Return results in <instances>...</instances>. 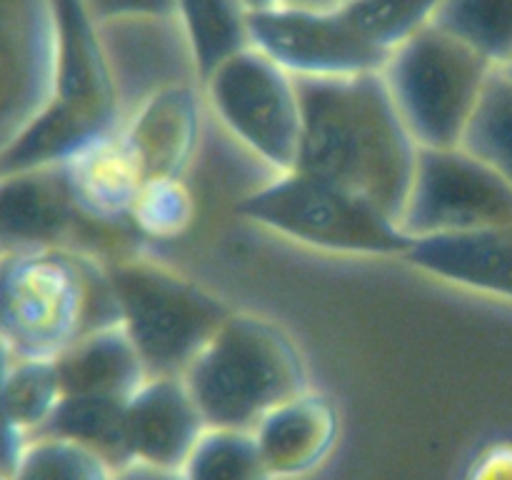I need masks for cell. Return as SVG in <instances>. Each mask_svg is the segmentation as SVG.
<instances>
[{"instance_id":"6da1fadb","label":"cell","mask_w":512,"mask_h":480,"mask_svg":"<svg viewBox=\"0 0 512 480\" xmlns=\"http://www.w3.org/2000/svg\"><path fill=\"white\" fill-rule=\"evenodd\" d=\"M295 170L330 180L400 218L418 143L400 120L380 73L298 80Z\"/></svg>"},{"instance_id":"7a4b0ae2","label":"cell","mask_w":512,"mask_h":480,"mask_svg":"<svg viewBox=\"0 0 512 480\" xmlns=\"http://www.w3.org/2000/svg\"><path fill=\"white\" fill-rule=\"evenodd\" d=\"M118 325L105 260L68 248L0 253V343L58 360L93 330Z\"/></svg>"},{"instance_id":"3957f363","label":"cell","mask_w":512,"mask_h":480,"mask_svg":"<svg viewBox=\"0 0 512 480\" xmlns=\"http://www.w3.org/2000/svg\"><path fill=\"white\" fill-rule=\"evenodd\" d=\"M208 428L253 430L268 410L308 390L298 345L273 320L230 313L183 373Z\"/></svg>"},{"instance_id":"277c9868","label":"cell","mask_w":512,"mask_h":480,"mask_svg":"<svg viewBox=\"0 0 512 480\" xmlns=\"http://www.w3.org/2000/svg\"><path fill=\"white\" fill-rule=\"evenodd\" d=\"M238 213L290 243L350 258H403L410 238L370 200L303 170L273 173L243 195Z\"/></svg>"},{"instance_id":"5b68a950","label":"cell","mask_w":512,"mask_h":480,"mask_svg":"<svg viewBox=\"0 0 512 480\" xmlns=\"http://www.w3.org/2000/svg\"><path fill=\"white\" fill-rule=\"evenodd\" d=\"M118 305V325L148 375H183L215 330L233 313L195 280L148 258L105 260Z\"/></svg>"},{"instance_id":"8992f818","label":"cell","mask_w":512,"mask_h":480,"mask_svg":"<svg viewBox=\"0 0 512 480\" xmlns=\"http://www.w3.org/2000/svg\"><path fill=\"white\" fill-rule=\"evenodd\" d=\"M483 58L430 25L385 60V88L418 148H455L488 85Z\"/></svg>"},{"instance_id":"52a82bcc","label":"cell","mask_w":512,"mask_h":480,"mask_svg":"<svg viewBox=\"0 0 512 480\" xmlns=\"http://www.w3.org/2000/svg\"><path fill=\"white\" fill-rule=\"evenodd\" d=\"M208 118L270 173L295 168L300 143L298 80L248 45L200 80Z\"/></svg>"},{"instance_id":"ba28073f","label":"cell","mask_w":512,"mask_h":480,"mask_svg":"<svg viewBox=\"0 0 512 480\" xmlns=\"http://www.w3.org/2000/svg\"><path fill=\"white\" fill-rule=\"evenodd\" d=\"M410 240L512 223V185L473 153L420 148L398 218Z\"/></svg>"},{"instance_id":"9c48e42d","label":"cell","mask_w":512,"mask_h":480,"mask_svg":"<svg viewBox=\"0 0 512 480\" xmlns=\"http://www.w3.org/2000/svg\"><path fill=\"white\" fill-rule=\"evenodd\" d=\"M248 35L255 50L295 80L380 73L388 60L350 28L338 8L273 3L250 10Z\"/></svg>"},{"instance_id":"30bf717a","label":"cell","mask_w":512,"mask_h":480,"mask_svg":"<svg viewBox=\"0 0 512 480\" xmlns=\"http://www.w3.org/2000/svg\"><path fill=\"white\" fill-rule=\"evenodd\" d=\"M53 0H0V155L53 93Z\"/></svg>"},{"instance_id":"8fae6325","label":"cell","mask_w":512,"mask_h":480,"mask_svg":"<svg viewBox=\"0 0 512 480\" xmlns=\"http://www.w3.org/2000/svg\"><path fill=\"white\" fill-rule=\"evenodd\" d=\"M123 118L178 85H200L193 50L178 15H140L98 23Z\"/></svg>"},{"instance_id":"7c38bea8","label":"cell","mask_w":512,"mask_h":480,"mask_svg":"<svg viewBox=\"0 0 512 480\" xmlns=\"http://www.w3.org/2000/svg\"><path fill=\"white\" fill-rule=\"evenodd\" d=\"M110 230L80 215L63 168L0 175V253L68 248L100 258L95 238Z\"/></svg>"},{"instance_id":"4fadbf2b","label":"cell","mask_w":512,"mask_h":480,"mask_svg":"<svg viewBox=\"0 0 512 480\" xmlns=\"http://www.w3.org/2000/svg\"><path fill=\"white\" fill-rule=\"evenodd\" d=\"M205 430L208 423L183 375H148L125 400L128 463L180 470Z\"/></svg>"},{"instance_id":"5bb4252c","label":"cell","mask_w":512,"mask_h":480,"mask_svg":"<svg viewBox=\"0 0 512 480\" xmlns=\"http://www.w3.org/2000/svg\"><path fill=\"white\" fill-rule=\"evenodd\" d=\"M205 118L208 108L200 85H178L125 115L120 133L133 148L145 178H183L198 153Z\"/></svg>"},{"instance_id":"9a60e30c","label":"cell","mask_w":512,"mask_h":480,"mask_svg":"<svg viewBox=\"0 0 512 480\" xmlns=\"http://www.w3.org/2000/svg\"><path fill=\"white\" fill-rule=\"evenodd\" d=\"M403 260L440 283L512 300V223L415 238Z\"/></svg>"},{"instance_id":"2e32d148","label":"cell","mask_w":512,"mask_h":480,"mask_svg":"<svg viewBox=\"0 0 512 480\" xmlns=\"http://www.w3.org/2000/svg\"><path fill=\"white\" fill-rule=\"evenodd\" d=\"M60 168L83 218L113 230L130 225L145 173L120 128L93 138Z\"/></svg>"},{"instance_id":"e0dca14e","label":"cell","mask_w":512,"mask_h":480,"mask_svg":"<svg viewBox=\"0 0 512 480\" xmlns=\"http://www.w3.org/2000/svg\"><path fill=\"white\" fill-rule=\"evenodd\" d=\"M338 428V410L330 398L308 388L268 410L250 433L273 480H295L328 460Z\"/></svg>"},{"instance_id":"ac0fdd59","label":"cell","mask_w":512,"mask_h":480,"mask_svg":"<svg viewBox=\"0 0 512 480\" xmlns=\"http://www.w3.org/2000/svg\"><path fill=\"white\" fill-rule=\"evenodd\" d=\"M55 363L65 395L128 400L148 378L138 350L120 325L83 335Z\"/></svg>"},{"instance_id":"d6986e66","label":"cell","mask_w":512,"mask_h":480,"mask_svg":"<svg viewBox=\"0 0 512 480\" xmlns=\"http://www.w3.org/2000/svg\"><path fill=\"white\" fill-rule=\"evenodd\" d=\"M248 13L243 0H175L200 80L248 48Z\"/></svg>"},{"instance_id":"ffe728a7","label":"cell","mask_w":512,"mask_h":480,"mask_svg":"<svg viewBox=\"0 0 512 480\" xmlns=\"http://www.w3.org/2000/svg\"><path fill=\"white\" fill-rule=\"evenodd\" d=\"M433 25L490 68L500 70L512 60V0H443Z\"/></svg>"},{"instance_id":"44dd1931","label":"cell","mask_w":512,"mask_h":480,"mask_svg":"<svg viewBox=\"0 0 512 480\" xmlns=\"http://www.w3.org/2000/svg\"><path fill=\"white\" fill-rule=\"evenodd\" d=\"M125 400L63 395L58 410L40 435H58L93 450L113 468L128 463L123 438Z\"/></svg>"},{"instance_id":"7402d4cb","label":"cell","mask_w":512,"mask_h":480,"mask_svg":"<svg viewBox=\"0 0 512 480\" xmlns=\"http://www.w3.org/2000/svg\"><path fill=\"white\" fill-rule=\"evenodd\" d=\"M5 408L10 423L20 435L35 438L45 430L63 400L58 363L48 358H20L13 355L5 373Z\"/></svg>"},{"instance_id":"603a6c76","label":"cell","mask_w":512,"mask_h":480,"mask_svg":"<svg viewBox=\"0 0 512 480\" xmlns=\"http://www.w3.org/2000/svg\"><path fill=\"white\" fill-rule=\"evenodd\" d=\"M440 3L443 0H343L338 10L365 43L390 55L435 23Z\"/></svg>"},{"instance_id":"cb8c5ba5","label":"cell","mask_w":512,"mask_h":480,"mask_svg":"<svg viewBox=\"0 0 512 480\" xmlns=\"http://www.w3.org/2000/svg\"><path fill=\"white\" fill-rule=\"evenodd\" d=\"M460 145L512 185V80L503 70L490 75Z\"/></svg>"},{"instance_id":"d4e9b609","label":"cell","mask_w":512,"mask_h":480,"mask_svg":"<svg viewBox=\"0 0 512 480\" xmlns=\"http://www.w3.org/2000/svg\"><path fill=\"white\" fill-rule=\"evenodd\" d=\"M183 480H273L250 430L208 428L180 468Z\"/></svg>"},{"instance_id":"484cf974","label":"cell","mask_w":512,"mask_h":480,"mask_svg":"<svg viewBox=\"0 0 512 480\" xmlns=\"http://www.w3.org/2000/svg\"><path fill=\"white\" fill-rule=\"evenodd\" d=\"M113 475V465L93 450L58 435H35L5 480H113Z\"/></svg>"},{"instance_id":"4316f807","label":"cell","mask_w":512,"mask_h":480,"mask_svg":"<svg viewBox=\"0 0 512 480\" xmlns=\"http://www.w3.org/2000/svg\"><path fill=\"white\" fill-rule=\"evenodd\" d=\"M195 198L183 178H145L130 213L138 235L153 240H175L193 225Z\"/></svg>"},{"instance_id":"83f0119b","label":"cell","mask_w":512,"mask_h":480,"mask_svg":"<svg viewBox=\"0 0 512 480\" xmlns=\"http://www.w3.org/2000/svg\"><path fill=\"white\" fill-rule=\"evenodd\" d=\"M10 360H13V353L0 343V475H3V480L8 478L10 470L15 468L25 443H28V438L20 435L18 430H15V425L10 423L8 408H5L3 385H5V373H8Z\"/></svg>"},{"instance_id":"f1b7e54d","label":"cell","mask_w":512,"mask_h":480,"mask_svg":"<svg viewBox=\"0 0 512 480\" xmlns=\"http://www.w3.org/2000/svg\"><path fill=\"white\" fill-rule=\"evenodd\" d=\"M95 23L175 13V0H85Z\"/></svg>"},{"instance_id":"f546056e","label":"cell","mask_w":512,"mask_h":480,"mask_svg":"<svg viewBox=\"0 0 512 480\" xmlns=\"http://www.w3.org/2000/svg\"><path fill=\"white\" fill-rule=\"evenodd\" d=\"M465 480H512V443L488 445L470 465Z\"/></svg>"},{"instance_id":"4dcf8cb0","label":"cell","mask_w":512,"mask_h":480,"mask_svg":"<svg viewBox=\"0 0 512 480\" xmlns=\"http://www.w3.org/2000/svg\"><path fill=\"white\" fill-rule=\"evenodd\" d=\"M113 480H183L180 470H168V468H155V465L145 463H125L120 468H115Z\"/></svg>"},{"instance_id":"1f68e13d","label":"cell","mask_w":512,"mask_h":480,"mask_svg":"<svg viewBox=\"0 0 512 480\" xmlns=\"http://www.w3.org/2000/svg\"><path fill=\"white\" fill-rule=\"evenodd\" d=\"M288 5H305V8H338L343 0H278Z\"/></svg>"},{"instance_id":"d6a6232c","label":"cell","mask_w":512,"mask_h":480,"mask_svg":"<svg viewBox=\"0 0 512 480\" xmlns=\"http://www.w3.org/2000/svg\"><path fill=\"white\" fill-rule=\"evenodd\" d=\"M278 3V0H243V5L248 10H260V8H268V5Z\"/></svg>"},{"instance_id":"836d02e7","label":"cell","mask_w":512,"mask_h":480,"mask_svg":"<svg viewBox=\"0 0 512 480\" xmlns=\"http://www.w3.org/2000/svg\"><path fill=\"white\" fill-rule=\"evenodd\" d=\"M500 70H503V73H505V75H508V78L512 80V60H510V63H508V65H505V68H500Z\"/></svg>"},{"instance_id":"e575fe53","label":"cell","mask_w":512,"mask_h":480,"mask_svg":"<svg viewBox=\"0 0 512 480\" xmlns=\"http://www.w3.org/2000/svg\"><path fill=\"white\" fill-rule=\"evenodd\" d=\"M0 480H3V475H0Z\"/></svg>"}]
</instances>
